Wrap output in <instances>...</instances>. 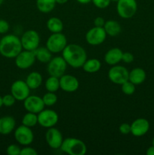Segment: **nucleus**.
<instances>
[{
    "mask_svg": "<svg viewBox=\"0 0 154 155\" xmlns=\"http://www.w3.org/2000/svg\"><path fill=\"white\" fill-rule=\"evenodd\" d=\"M62 57L67 65L72 68H79L87 60V53L85 48L78 44H67L62 51Z\"/></svg>",
    "mask_w": 154,
    "mask_h": 155,
    "instance_id": "f257e3e1",
    "label": "nucleus"
},
{
    "mask_svg": "<svg viewBox=\"0 0 154 155\" xmlns=\"http://www.w3.org/2000/svg\"><path fill=\"white\" fill-rule=\"evenodd\" d=\"M22 50L21 39L15 35H5L0 39V54L3 57L15 58Z\"/></svg>",
    "mask_w": 154,
    "mask_h": 155,
    "instance_id": "f03ea898",
    "label": "nucleus"
},
{
    "mask_svg": "<svg viewBox=\"0 0 154 155\" xmlns=\"http://www.w3.org/2000/svg\"><path fill=\"white\" fill-rule=\"evenodd\" d=\"M60 149L69 155H85L87 153V146L85 142L72 137L63 139Z\"/></svg>",
    "mask_w": 154,
    "mask_h": 155,
    "instance_id": "7ed1b4c3",
    "label": "nucleus"
},
{
    "mask_svg": "<svg viewBox=\"0 0 154 155\" xmlns=\"http://www.w3.org/2000/svg\"><path fill=\"white\" fill-rule=\"evenodd\" d=\"M137 11L136 0H119L116 2V12L123 19H130L134 16Z\"/></svg>",
    "mask_w": 154,
    "mask_h": 155,
    "instance_id": "20e7f679",
    "label": "nucleus"
},
{
    "mask_svg": "<svg viewBox=\"0 0 154 155\" xmlns=\"http://www.w3.org/2000/svg\"><path fill=\"white\" fill-rule=\"evenodd\" d=\"M66 45L67 39L65 35L62 33H52L48 38L46 42V47L52 54L62 52Z\"/></svg>",
    "mask_w": 154,
    "mask_h": 155,
    "instance_id": "39448f33",
    "label": "nucleus"
},
{
    "mask_svg": "<svg viewBox=\"0 0 154 155\" xmlns=\"http://www.w3.org/2000/svg\"><path fill=\"white\" fill-rule=\"evenodd\" d=\"M67 64L62 56H56L52 58L47 64V71L48 74L52 77L60 78L65 74Z\"/></svg>",
    "mask_w": 154,
    "mask_h": 155,
    "instance_id": "423d86ee",
    "label": "nucleus"
},
{
    "mask_svg": "<svg viewBox=\"0 0 154 155\" xmlns=\"http://www.w3.org/2000/svg\"><path fill=\"white\" fill-rule=\"evenodd\" d=\"M23 49L28 51H35L40 43V36L34 30H27L23 33L21 38Z\"/></svg>",
    "mask_w": 154,
    "mask_h": 155,
    "instance_id": "0eeeda50",
    "label": "nucleus"
},
{
    "mask_svg": "<svg viewBox=\"0 0 154 155\" xmlns=\"http://www.w3.org/2000/svg\"><path fill=\"white\" fill-rule=\"evenodd\" d=\"M38 124L44 128L54 127L59 120L57 112L51 109H45L38 114Z\"/></svg>",
    "mask_w": 154,
    "mask_h": 155,
    "instance_id": "6e6552de",
    "label": "nucleus"
},
{
    "mask_svg": "<svg viewBox=\"0 0 154 155\" xmlns=\"http://www.w3.org/2000/svg\"><path fill=\"white\" fill-rule=\"evenodd\" d=\"M129 71L125 67L121 65H113L108 71V78L113 83L122 85L128 80Z\"/></svg>",
    "mask_w": 154,
    "mask_h": 155,
    "instance_id": "1a4fd4ad",
    "label": "nucleus"
},
{
    "mask_svg": "<svg viewBox=\"0 0 154 155\" xmlns=\"http://www.w3.org/2000/svg\"><path fill=\"white\" fill-rule=\"evenodd\" d=\"M14 136L17 142L24 146L30 145L34 140V134L31 128L23 124L14 130Z\"/></svg>",
    "mask_w": 154,
    "mask_h": 155,
    "instance_id": "9d476101",
    "label": "nucleus"
},
{
    "mask_svg": "<svg viewBox=\"0 0 154 155\" xmlns=\"http://www.w3.org/2000/svg\"><path fill=\"white\" fill-rule=\"evenodd\" d=\"M107 33L104 27H94L88 30L85 34V40L91 45H99L102 44L107 38Z\"/></svg>",
    "mask_w": 154,
    "mask_h": 155,
    "instance_id": "9b49d317",
    "label": "nucleus"
},
{
    "mask_svg": "<svg viewBox=\"0 0 154 155\" xmlns=\"http://www.w3.org/2000/svg\"><path fill=\"white\" fill-rule=\"evenodd\" d=\"M36 58L34 51L24 50L15 57V64L19 69L26 70L34 64Z\"/></svg>",
    "mask_w": 154,
    "mask_h": 155,
    "instance_id": "f8f14e48",
    "label": "nucleus"
},
{
    "mask_svg": "<svg viewBox=\"0 0 154 155\" xmlns=\"http://www.w3.org/2000/svg\"><path fill=\"white\" fill-rule=\"evenodd\" d=\"M30 90L26 81L21 80L14 81L11 86V94L17 101H24L30 95Z\"/></svg>",
    "mask_w": 154,
    "mask_h": 155,
    "instance_id": "ddd939ff",
    "label": "nucleus"
},
{
    "mask_svg": "<svg viewBox=\"0 0 154 155\" xmlns=\"http://www.w3.org/2000/svg\"><path fill=\"white\" fill-rule=\"evenodd\" d=\"M45 141L52 149H60L63 141V135L58 129L54 127H51L45 133Z\"/></svg>",
    "mask_w": 154,
    "mask_h": 155,
    "instance_id": "4468645a",
    "label": "nucleus"
},
{
    "mask_svg": "<svg viewBox=\"0 0 154 155\" xmlns=\"http://www.w3.org/2000/svg\"><path fill=\"white\" fill-rule=\"evenodd\" d=\"M42 98L38 95H29L24 101V107L27 112L38 114L45 108Z\"/></svg>",
    "mask_w": 154,
    "mask_h": 155,
    "instance_id": "2eb2a0df",
    "label": "nucleus"
},
{
    "mask_svg": "<svg viewBox=\"0 0 154 155\" xmlns=\"http://www.w3.org/2000/svg\"><path fill=\"white\" fill-rule=\"evenodd\" d=\"M60 80V89L66 92H74L79 89V83L78 79L73 75L63 74L59 78Z\"/></svg>",
    "mask_w": 154,
    "mask_h": 155,
    "instance_id": "dca6fc26",
    "label": "nucleus"
},
{
    "mask_svg": "<svg viewBox=\"0 0 154 155\" xmlns=\"http://www.w3.org/2000/svg\"><path fill=\"white\" fill-rule=\"evenodd\" d=\"M149 123L145 118H137L131 124V133L136 137H140L147 133Z\"/></svg>",
    "mask_w": 154,
    "mask_h": 155,
    "instance_id": "f3484780",
    "label": "nucleus"
},
{
    "mask_svg": "<svg viewBox=\"0 0 154 155\" xmlns=\"http://www.w3.org/2000/svg\"><path fill=\"white\" fill-rule=\"evenodd\" d=\"M123 51L119 48H113L106 52L104 54V61L110 66L116 65L122 61Z\"/></svg>",
    "mask_w": 154,
    "mask_h": 155,
    "instance_id": "a211bd4d",
    "label": "nucleus"
},
{
    "mask_svg": "<svg viewBox=\"0 0 154 155\" xmlns=\"http://www.w3.org/2000/svg\"><path fill=\"white\" fill-rule=\"evenodd\" d=\"M15 119L11 116H5L0 118V134L8 135L14 130Z\"/></svg>",
    "mask_w": 154,
    "mask_h": 155,
    "instance_id": "6ab92c4d",
    "label": "nucleus"
},
{
    "mask_svg": "<svg viewBox=\"0 0 154 155\" xmlns=\"http://www.w3.org/2000/svg\"><path fill=\"white\" fill-rule=\"evenodd\" d=\"M146 77V72L143 68H135L131 70L128 74V80L135 86L140 85L145 81Z\"/></svg>",
    "mask_w": 154,
    "mask_h": 155,
    "instance_id": "aec40b11",
    "label": "nucleus"
},
{
    "mask_svg": "<svg viewBox=\"0 0 154 155\" xmlns=\"http://www.w3.org/2000/svg\"><path fill=\"white\" fill-rule=\"evenodd\" d=\"M104 29L107 36H116L122 31V27L119 23L115 20H109L105 21Z\"/></svg>",
    "mask_w": 154,
    "mask_h": 155,
    "instance_id": "412c9836",
    "label": "nucleus"
},
{
    "mask_svg": "<svg viewBox=\"0 0 154 155\" xmlns=\"http://www.w3.org/2000/svg\"><path fill=\"white\" fill-rule=\"evenodd\" d=\"M26 83L30 89H36L40 87L42 83V76L40 73L31 72L28 74L26 79Z\"/></svg>",
    "mask_w": 154,
    "mask_h": 155,
    "instance_id": "4be33fe9",
    "label": "nucleus"
},
{
    "mask_svg": "<svg viewBox=\"0 0 154 155\" xmlns=\"http://www.w3.org/2000/svg\"><path fill=\"white\" fill-rule=\"evenodd\" d=\"M36 60L42 63L48 64L52 58V53L45 47H38L34 51Z\"/></svg>",
    "mask_w": 154,
    "mask_h": 155,
    "instance_id": "5701e85b",
    "label": "nucleus"
},
{
    "mask_svg": "<svg viewBox=\"0 0 154 155\" xmlns=\"http://www.w3.org/2000/svg\"><path fill=\"white\" fill-rule=\"evenodd\" d=\"M82 68H83V71L85 72L88 73V74H95L101 70V63L97 58L87 59Z\"/></svg>",
    "mask_w": 154,
    "mask_h": 155,
    "instance_id": "b1692460",
    "label": "nucleus"
},
{
    "mask_svg": "<svg viewBox=\"0 0 154 155\" xmlns=\"http://www.w3.org/2000/svg\"><path fill=\"white\" fill-rule=\"evenodd\" d=\"M46 26L48 30L51 32V33H61L63 30V21L58 18L56 17H52L50 18L47 21Z\"/></svg>",
    "mask_w": 154,
    "mask_h": 155,
    "instance_id": "393cba45",
    "label": "nucleus"
},
{
    "mask_svg": "<svg viewBox=\"0 0 154 155\" xmlns=\"http://www.w3.org/2000/svg\"><path fill=\"white\" fill-rule=\"evenodd\" d=\"M55 0H36V7L40 12L48 14L52 12L56 6Z\"/></svg>",
    "mask_w": 154,
    "mask_h": 155,
    "instance_id": "a878e982",
    "label": "nucleus"
},
{
    "mask_svg": "<svg viewBox=\"0 0 154 155\" xmlns=\"http://www.w3.org/2000/svg\"><path fill=\"white\" fill-rule=\"evenodd\" d=\"M45 87L48 92H56L60 89V80L58 77L50 76L45 81Z\"/></svg>",
    "mask_w": 154,
    "mask_h": 155,
    "instance_id": "bb28decb",
    "label": "nucleus"
},
{
    "mask_svg": "<svg viewBox=\"0 0 154 155\" xmlns=\"http://www.w3.org/2000/svg\"><path fill=\"white\" fill-rule=\"evenodd\" d=\"M38 124V115L36 114L27 112L24 115L22 118L23 125L28 127L30 128L34 127Z\"/></svg>",
    "mask_w": 154,
    "mask_h": 155,
    "instance_id": "cd10ccee",
    "label": "nucleus"
},
{
    "mask_svg": "<svg viewBox=\"0 0 154 155\" xmlns=\"http://www.w3.org/2000/svg\"><path fill=\"white\" fill-rule=\"evenodd\" d=\"M42 100L45 106H53L57 103V96L55 92H47L42 96Z\"/></svg>",
    "mask_w": 154,
    "mask_h": 155,
    "instance_id": "c85d7f7f",
    "label": "nucleus"
},
{
    "mask_svg": "<svg viewBox=\"0 0 154 155\" xmlns=\"http://www.w3.org/2000/svg\"><path fill=\"white\" fill-rule=\"evenodd\" d=\"M121 89L125 95H131L135 92V85L128 80L121 85Z\"/></svg>",
    "mask_w": 154,
    "mask_h": 155,
    "instance_id": "c756f323",
    "label": "nucleus"
},
{
    "mask_svg": "<svg viewBox=\"0 0 154 155\" xmlns=\"http://www.w3.org/2000/svg\"><path fill=\"white\" fill-rule=\"evenodd\" d=\"M16 101L17 100L11 94H7L2 97L3 105H5V107H11L14 104Z\"/></svg>",
    "mask_w": 154,
    "mask_h": 155,
    "instance_id": "7c9ffc66",
    "label": "nucleus"
},
{
    "mask_svg": "<svg viewBox=\"0 0 154 155\" xmlns=\"http://www.w3.org/2000/svg\"><path fill=\"white\" fill-rule=\"evenodd\" d=\"M94 5L100 9H104L110 5L111 0H91Z\"/></svg>",
    "mask_w": 154,
    "mask_h": 155,
    "instance_id": "2f4dec72",
    "label": "nucleus"
},
{
    "mask_svg": "<svg viewBox=\"0 0 154 155\" xmlns=\"http://www.w3.org/2000/svg\"><path fill=\"white\" fill-rule=\"evenodd\" d=\"M21 148L18 145L12 144L8 146L6 153L8 155H21Z\"/></svg>",
    "mask_w": 154,
    "mask_h": 155,
    "instance_id": "473e14b6",
    "label": "nucleus"
},
{
    "mask_svg": "<svg viewBox=\"0 0 154 155\" xmlns=\"http://www.w3.org/2000/svg\"><path fill=\"white\" fill-rule=\"evenodd\" d=\"M38 152L35 148H32L30 145H27L24 148H21V155H37Z\"/></svg>",
    "mask_w": 154,
    "mask_h": 155,
    "instance_id": "72a5a7b5",
    "label": "nucleus"
},
{
    "mask_svg": "<svg viewBox=\"0 0 154 155\" xmlns=\"http://www.w3.org/2000/svg\"><path fill=\"white\" fill-rule=\"evenodd\" d=\"M119 130L123 135L129 134V133H131V124H127V123H123V124H122L119 126Z\"/></svg>",
    "mask_w": 154,
    "mask_h": 155,
    "instance_id": "f704fd0d",
    "label": "nucleus"
},
{
    "mask_svg": "<svg viewBox=\"0 0 154 155\" xmlns=\"http://www.w3.org/2000/svg\"><path fill=\"white\" fill-rule=\"evenodd\" d=\"M133 61H134V55L131 53L128 52V51L122 53V61H123L124 63L130 64L133 62Z\"/></svg>",
    "mask_w": 154,
    "mask_h": 155,
    "instance_id": "c9c22d12",
    "label": "nucleus"
},
{
    "mask_svg": "<svg viewBox=\"0 0 154 155\" xmlns=\"http://www.w3.org/2000/svg\"><path fill=\"white\" fill-rule=\"evenodd\" d=\"M9 30V24L7 21L0 19V33L4 34L6 33Z\"/></svg>",
    "mask_w": 154,
    "mask_h": 155,
    "instance_id": "e433bc0d",
    "label": "nucleus"
},
{
    "mask_svg": "<svg viewBox=\"0 0 154 155\" xmlns=\"http://www.w3.org/2000/svg\"><path fill=\"white\" fill-rule=\"evenodd\" d=\"M104 24H105V20H104L102 17H97V18L94 20V24H95V27H104Z\"/></svg>",
    "mask_w": 154,
    "mask_h": 155,
    "instance_id": "4c0bfd02",
    "label": "nucleus"
},
{
    "mask_svg": "<svg viewBox=\"0 0 154 155\" xmlns=\"http://www.w3.org/2000/svg\"><path fill=\"white\" fill-rule=\"evenodd\" d=\"M146 154L147 155H154V146L151 145L150 147L147 148L146 151Z\"/></svg>",
    "mask_w": 154,
    "mask_h": 155,
    "instance_id": "58836bf2",
    "label": "nucleus"
},
{
    "mask_svg": "<svg viewBox=\"0 0 154 155\" xmlns=\"http://www.w3.org/2000/svg\"><path fill=\"white\" fill-rule=\"evenodd\" d=\"M79 3L82 5H87L88 3L91 2V0H76Z\"/></svg>",
    "mask_w": 154,
    "mask_h": 155,
    "instance_id": "ea45409f",
    "label": "nucleus"
},
{
    "mask_svg": "<svg viewBox=\"0 0 154 155\" xmlns=\"http://www.w3.org/2000/svg\"><path fill=\"white\" fill-rule=\"evenodd\" d=\"M56 3L59 5H63L68 2V0H55Z\"/></svg>",
    "mask_w": 154,
    "mask_h": 155,
    "instance_id": "a19ab883",
    "label": "nucleus"
},
{
    "mask_svg": "<svg viewBox=\"0 0 154 155\" xmlns=\"http://www.w3.org/2000/svg\"><path fill=\"white\" fill-rule=\"evenodd\" d=\"M3 105V103H2V97L0 95V107H2V106Z\"/></svg>",
    "mask_w": 154,
    "mask_h": 155,
    "instance_id": "79ce46f5",
    "label": "nucleus"
},
{
    "mask_svg": "<svg viewBox=\"0 0 154 155\" xmlns=\"http://www.w3.org/2000/svg\"><path fill=\"white\" fill-rule=\"evenodd\" d=\"M3 2H4V0H0V5H1L2 4Z\"/></svg>",
    "mask_w": 154,
    "mask_h": 155,
    "instance_id": "37998d69",
    "label": "nucleus"
},
{
    "mask_svg": "<svg viewBox=\"0 0 154 155\" xmlns=\"http://www.w3.org/2000/svg\"><path fill=\"white\" fill-rule=\"evenodd\" d=\"M152 145H153L154 146V138L152 139Z\"/></svg>",
    "mask_w": 154,
    "mask_h": 155,
    "instance_id": "c03bdc74",
    "label": "nucleus"
},
{
    "mask_svg": "<svg viewBox=\"0 0 154 155\" xmlns=\"http://www.w3.org/2000/svg\"><path fill=\"white\" fill-rule=\"evenodd\" d=\"M119 0H111V2H117Z\"/></svg>",
    "mask_w": 154,
    "mask_h": 155,
    "instance_id": "a18cd8bd",
    "label": "nucleus"
}]
</instances>
